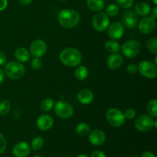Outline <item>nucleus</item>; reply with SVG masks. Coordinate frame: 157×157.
I'll return each instance as SVG.
<instances>
[{
  "label": "nucleus",
  "mask_w": 157,
  "mask_h": 157,
  "mask_svg": "<svg viewBox=\"0 0 157 157\" xmlns=\"http://www.w3.org/2000/svg\"><path fill=\"white\" fill-rule=\"evenodd\" d=\"M58 20L59 24L63 28L71 29L75 28L79 24L81 21V15L75 10L65 9L58 13Z\"/></svg>",
  "instance_id": "nucleus-1"
},
{
  "label": "nucleus",
  "mask_w": 157,
  "mask_h": 157,
  "mask_svg": "<svg viewBox=\"0 0 157 157\" xmlns=\"http://www.w3.org/2000/svg\"><path fill=\"white\" fill-rule=\"evenodd\" d=\"M61 63L69 67H78L82 61V55L78 49L75 48H66L60 54Z\"/></svg>",
  "instance_id": "nucleus-2"
},
{
  "label": "nucleus",
  "mask_w": 157,
  "mask_h": 157,
  "mask_svg": "<svg viewBox=\"0 0 157 157\" xmlns=\"http://www.w3.org/2000/svg\"><path fill=\"white\" fill-rule=\"evenodd\" d=\"M5 75L12 80L20 79L25 73V67L22 63L18 61H10L4 68Z\"/></svg>",
  "instance_id": "nucleus-3"
},
{
  "label": "nucleus",
  "mask_w": 157,
  "mask_h": 157,
  "mask_svg": "<svg viewBox=\"0 0 157 157\" xmlns=\"http://www.w3.org/2000/svg\"><path fill=\"white\" fill-rule=\"evenodd\" d=\"M106 120L111 126L114 127H121L125 123L126 118L124 113L117 108L108 109L106 113Z\"/></svg>",
  "instance_id": "nucleus-4"
},
{
  "label": "nucleus",
  "mask_w": 157,
  "mask_h": 157,
  "mask_svg": "<svg viewBox=\"0 0 157 157\" xmlns=\"http://www.w3.org/2000/svg\"><path fill=\"white\" fill-rule=\"evenodd\" d=\"M121 49L124 56L128 58H133L139 55L141 49V45L138 41L135 39H131L126 41L121 46Z\"/></svg>",
  "instance_id": "nucleus-5"
},
{
  "label": "nucleus",
  "mask_w": 157,
  "mask_h": 157,
  "mask_svg": "<svg viewBox=\"0 0 157 157\" xmlns=\"http://www.w3.org/2000/svg\"><path fill=\"white\" fill-rule=\"evenodd\" d=\"M92 25L94 29L98 32H104L107 30L110 25V18L105 12L101 11L94 15L92 18Z\"/></svg>",
  "instance_id": "nucleus-6"
},
{
  "label": "nucleus",
  "mask_w": 157,
  "mask_h": 157,
  "mask_svg": "<svg viewBox=\"0 0 157 157\" xmlns=\"http://www.w3.org/2000/svg\"><path fill=\"white\" fill-rule=\"evenodd\" d=\"M54 106H55V113L61 119H68L73 116V107L67 101H58Z\"/></svg>",
  "instance_id": "nucleus-7"
},
{
  "label": "nucleus",
  "mask_w": 157,
  "mask_h": 157,
  "mask_svg": "<svg viewBox=\"0 0 157 157\" xmlns=\"http://www.w3.org/2000/svg\"><path fill=\"white\" fill-rule=\"evenodd\" d=\"M135 127L140 132H149L153 128L154 119L149 114H141L135 121Z\"/></svg>",
  "instance_id": "nucleus-8"
},
{
  "label": "nucleus",
  "mask_w": 157,
  "mask_h": 157,
  "mask_svg": "<svg viewBox=\"0 0 157 157\" xmlns=\"http://www.w3.org/2000/svg\"><path fill=\"white\" fill-rule=\"evenodd\" d=\"M137 69L143 76L149 79L155 78L157 75L156 66L153 62L147 60L140 61L137 65Z\"/></svg>",
  "instance_id": "nucleus-9"
},
{
  "label": "nucleus",
  "mask_w": 157,
  "mask_h": 157,
  "mask_svg": "<svg viewBox=\"0 0 157 157\" xmlns=\"http://www.w3.org/2000/svg\"><path fill=\"white\" fill-rule=\"evenodd\" d=\"M47 52V44L42 39H36L32 42L29 48L31 55L34 58H40L44 56Z\"/></svg>",
  "instance_id": "nucleus-10"
},
{
  "label": "nucleus",
  "mask_w": 157,
  "mask_h": 157,
  "mask_svg": "<svg viewBox=\"0 0 157 157\" xmlns=\"http://www.w3.org/2000/svg\"><path fill=\"white\" fill-rule=\"evenodd\" d=\"M107 34L108 36L113 40L121 39L124 34V26L120 21H114L109 25Z\"/></svg>",
  "instance_id": "nucleus-11"
},
{
  "label": "nucleus",
  "mask_w": 157,
  "mask_h": 157,
  "mask_svg": "<svg viewBox=\"0 0 157 157\" xmlns=\"http://www.w3.org/2000/svg\"><path fill=\"white\" fill-rule=\"evenodd\" d=\"M138 28L140 32L143 34H150L155 30L156 26V20L151 17H144L138 22Z\"/></svg>",
  "instance_id": "nucleus-12"
},
{
  "label": "nucleus",
  "mask_w": 157,
  "mask_h": 157,
  "mask_svg": "<svg viewBox=\"0 0 157 157\" xmlns=\"http://www.w3.org/2000/svg\"><path fill=\"white\" fill-rule=\"evenodd\" d=\"M138 21H139L138 15L134 11L127 10L123 15V22H124L123 25L127 29H134L137 25Z\"/></svg>",
  "instance_id": "nucleus-13"
},
{
  "label": "nucleus",
  "mask_w": 157,
  "mask_h": 157,
  "mask_svg": "<svg viewBox=\"0 0 157 157\" xmlns=\"http://www.w3.org/2000/svg\"><path fill=\"white\" fill-rule=\"evenodd\" d=\"M30 153L31 147L24 141L15 144L12 149V153L15 157H27Z\"/></svg>",
  "instance_id": "nucleus-14"
},
{
  "label": "nucleus",
  "mask_w": 157,
  "mask_h": 157,
  "mask_svg": "<svg viewBox=\"0 0 157 157\" xmlns=\"http://www.w3.org/2000/svg\"><path fill=\"white\" fill-rule=\"evenodd\" d=\"M89 142L95 147H100L106 140V134L103 130H94L89 133Z\"/></svg>",
  "instance_id": "nucleus-15"
},
{
  "label": "nucleus",
  "mask_w": 157,
  "mask_h": 157,
  "mask_svg": "<svg viewBox=\"0 0 157 157\" xmlns=\"http://www.w3.org/2000/svg\"><path fill=\"white\" fill-rule=\"evenodd\" d=\"M36 125L41 131L48 130L53 127L54 119L52 116L48 114H42L37 119Z\"/></svg>",
  "instance_id": "nucleus-16"
},
{
  "label": "nucleus",
  "mask_w": 157,
  "mask_h": 157,
  "mask_svg": "<svg viewBox=\"0 0 157 157\" xmlns=\"http://www.w3.org/2000/svg\"><path fill=\"white\" fill-rule=\"evenodd\" d=\"M124 62V58L123 55L119 53L110 54L107 59V65L111 70L117 69L122 65Z\"/></svg>",
  "instance_id": "nucleus-17"
},
{
  "label": "nucleus",
  "mask_w": 157,
  "mask_h": 157,
  "mask_svg": "<svg viewBox=\"0 0 157 157\" xmlns=\"http://www.w3.org/2000/svg\"><path fill=\"white\" fill-rule=\"evenodd\" d=\"M94 93L90 89H82L78 93V100L81 104L84 105L91 104L92 101H94Z\"/></svg>",
  "instance_id": "nucleus-18"
},
{
  "label": "nucleus",
  "mask_w": 157,
  "mask_h": 157,
  "mask_svg": "<svg viewBox=\"0 0 157 157\" xmlns=\"http://www.w3.org/2000/svg\"><path fill=\"white\" fill-rule=\"evenodd\" d=\"M15 58L18 62H27L30 58V52L26 48L19 47L15 51Z\"/></svg>",
  "instance_id": "nucleus-19"
},
{
  "label": "nucleus",
  "mask_w": 157,
  "mask_h": 157,
  "mask_svg": "<svg viewBox=\"0 0 157 157\" xmlns=\"http://www.w3.org/2000/svg\"><path fill=\"white\" fill-rule=\"evenodd\" d=\"M150 10H151V8H150V6L148 3L144 2H138L135 6L134 12L137 14V15L147 16L150 12Z\"/></svg>",
  "instance_id": "nucleus-20"
},
{
  "label": "nucleus",
  "mask_w": 157,
  "mask_h": 157,
  "mask_svg": "<svg viewBox=\"0 0 157 157\" xmlns=\"http://www.w3.org/2000/svg\"><path fill=\"white\" fill-rule=\"evenodd\" d=\"M104 0H87V6L90 11L95 12H101L104 8Z\"/></svg>",
  "instance_id": "nucleus-21"
},
{
  "label": "nucleus",
  "mask_w": 157,
  "mask_h": 157,
  "mask_svg": "<svg viewBox=\"0 0 157 157\" xmlns=\"http://www.w3.org/2000/svg\"><path fill=\"white\" fill-rule=\"evenodd\" d=\"M121 44L117 41H116V40H109V41H106L105 44H104L105 50L110 54L118 53L119 51L121 50Z\"/></svg>",
  "instance_id": "nucleus-22"
},
{
  "label": "nucleus",
  "mask_w": 157,
  "mask_h": 157,
  "mask_svg": "<svg viewBox=\"0 0 157 157\" xmlns=\"http://www.w3.org/2000/svg\"><path fill=\"white\" fill-rule=\"evenodd\" d=\"M88 69L84 65H78L75 72V76L79 81H84L88 77Z\"/></svg>",
  "instance_id": "nucleus-23"
},
{
  "label": "nucleus",
  "mask_w": 157,
  "mask_h": 157,
  "mask_svg": "<svg viewBox=\"0 0 157 157\" xmlns=\"http://www.w3.org/2000/svg\"><path fill=\"white\" fill-rule=\"evenodd\" d=\"M55 105V101L52 98H45L40 103V110L42 112H49L52 110Z\"/></svg>",
  "instance_id": "nucleus-24"
},
{
  "label": "nucleus",
  "mask_w": 157,
  "mask_h": 157,
  "mask_svg": "<svg viewBox=\"0 0 157 157\" xmlns=\"http://www.w3.org/2000/svg\"><path fill=\"white\" fill-rule=\"evenodd\" d=\"M75 130L79 136H84L89 134L90 132V127L86 123H80L77 125Z\"/></svg>",
  "instance_id": "nucleus-25"
},
{
  "label": "nucleus",
  "mask_w": 157,
  "mask_h": 157,
  "mask_svg": "<svg viewBox=\"0 0 157 157\" xmlns=\"http://www.w3.org/2000/svg\"><path fill=\"white\" fill-rule=\"evenodd\" d=\"M147 112L152 117L156 118L157 117V101L156 99H152L147 104Z\"/></svg>",
  "instance_id": "nucleus-26"
},
{
  "label": "nucleus",
  "mask_w": 157,
  "mask_h": 157,
  "mask_svg": "<svg viewBox=\"0 0 157 157\" xmlns=\"http://www.w3.org/2000/svg\"><path fill=\"white\" fill-rule=\"evenodd\" d=\"M44 139L41 136H35L31 143V149L33 150H39L44 146Z\"/></svg>",
  "instance_id": "nucleus-27"
},
{
  "label": "nucleus",
  "mask_w": 157,
  "mask_h": 157,
  "mask_svg": "<svg viewBox=\"0 0 157 157\" xmlns=\"http://www.w3.org/2000/svg\"><path fill=\"white\" fill-rule=\"evenodd\" d=\"M11 103L8 100H3L0 102V116H6L10 112Z\"/></svg>",
  "instance_id": "nucleus-28"
},
{
  "label": "nucleus",
  "mask_w": 157,
  "mask_h": 157,
  "mask_svg": "<svg viewBox=\"0 0 157 157\" xmlns=\"http://www.w3.org/2000/svg\"><path fill=\"white\" fill-rule=\"evenodd\" d=\"M120 12V7L117 4L110 3L106 8L105 13L108 16H116Z\"/></svg>",
  "instance_id": "nucleus-29"
},
{
  "label": "nucleus",
  "mask_w": 157,
  "mask_h": 157,
  "mask_svg": "<svg viewBox=\"0 0 157 157\" xmlns=\"http://www.w3.org/2000/svg\"><path fill=\"white\" fill-rule=\"evenodd\" d=\"M147 48L148 49L149 52L150 53L153 54V55H156L157 54V39L156 38H151L147 41Z\"/></svg>",
  "instance_id": "nucleus-30"
},
{
  "label": "nucleus",
  "mask_w": 157,
  "mask_h": 157,
  "mask_svg": "<svg viewBox=\"0 0 157 157\" xmlns=\"http://www.w3.org/2000/svg\"><path fill=\"white\" fill-rule=\"evenodd\" d=\"M117 5L123 9H130L133 6L134 0H116Z\"/></svg>",
  "instance_id": "nucleus-31"
},
{
  "label": "nucleus",
  "mask_w": 157,
  "mask_h": 157,
  "mask_svg": "<svg viewBox=\"0 0 157 157\" xmlns=\"http://www.w3.org/2000/svg\"><path fill=\"white\" fill-rule=\"evenodd\" d=\"M43 62L40 58H34L31 62V67L33 70H39L42 67Z\"/></svg>",
  "instance_id": "nucleus-32"
},
{
  "label": "nucleus",
  "mask_w": 157,
  "mask_h": 157,
  "mask_svg": "<svg viewBox=\"0 0 157 157\" xmlns=\"http://www.w3.org/2000/svg\"><path fill=\"white\" fill-rule=\"evenodd\" d=\"M124 117H125L126 119L132 120V119H133L135 117H136V112L134 109L130 107V108H127V110H125V112L124 113Z\"/></svg>",
  "instance_id": "nucleus-33"
},
{
  "label": "nucleus",
  "mask_w": 157,
  "mask_h": 157,
  "mask_svg": "<svg viewBox=\"0 0 157 157\" xmlns=\"http://www.w3.org/2000/svg\"><path fill=\"white\" fill-rule=\"evenodd\" d=\"M6 147H7V142L6 138L0 133V154L4 153L5 150H6Z\"/></svg>",
  "instance_id": "nucleus-34"
},
{
  "label": "nucleus",
  "mask_w": 157,
  "mask_h": 157,
  "mask_svg": "<svg viewBox=\"0 0 157 157\" xmlns=\"http://www.w3.org/2000/svg\"><path fill=\"white\" fill-rule=\"evenodd\" d=\"M127 71L130 75H134L138 71L137 65L136 64H133V63L129 64L127 67Z\"/></svg>",
  "instance_id": "nucleus-35"
},
{
  "label": "nucleus",
  "mask_w": 157,
  "mask_h": 157,
  "mask_svg": "<svg viewBox=\"0 0 157 157\" xmlns=\"http://www.w3.org/2000/svg\"><path fill=\"white\" fill-rule=\"evenodd\" d=\"M90 157H107L104 152L101 150H95L90 155Z\"/></svg>",
  "instance_id": "nucleus-36"
},
{
  "label": "nucleus",
  "mask_w": 157,
  "mask_h": 157,
  "mask_svg": "<svg viewBox=\"0 0 157 157\" xmlns=\"http://www.w3.org/2000/svg\"><path fill=\"white\" fill-rule=\"evenodd\" d=\"M7 61V58H6V54L3 52L0 51V66L4 65Z\"/></svg>",
  "instance_id": "nucleus-37"
},
{
  "label": "nucleus",
  "mask_w": 157,
  "mask_h": 157,
  "mask_svg": "<svg viewBox=\"0 0 157 157\" xmlns=\"http://www.w3.org/2000/svg\"><path fill=\"white\" fill-rule=\"evenodd\" d=\"M8 6V1L7 0H0V12L4 10Z\"/></svg>",
  "instance_id": "nucleus-38"
},
{
  "label": "nucleus",
  "mask_w": 157,
  "mask_h": 157,
  "mask_svg": "<svg viewBox=\"0 0 157 157\" xmlns=\"http://www.w3.org/2000/svg\"><path fill=\"white\" fill-rule=\"evenodd\" d=\"M150 12H151V15H150V17H151L152 18H153V19L156 20L157 18V8L156 7L153 8L152 10H150Z\"/></svg>",
  "instance_id": "nucleus-39"
},
{
  "label": "nucleus",
  "mask_w": 157,
  "mask_h": 157,
  "mask_svg": "<svg viewBox=\"0 0 157 157\" xmlns=\"http://www.w3.org/2000/svg\"><path fill=\"white\" fill-rule=\"evenodd\" d=\"M17 1L19 4L22 5V6H29L32 3V0H17Z\"/></svg>",
  "instance_id": "nucleus-40"
},
{
  "label": "nucleus",
  "mask_w": 157,
  "mask_h": 157,
  "mask_svg": "<svg viewBox=\"0 0 157 157\" xmlns=\"http://www.w3.org/2000/svg\"><path fill=\"white\" fill-rule=\"evenodd\" d=\"M141 157H156V156L154 155V153H151L150 151H147L143 153Z\"/></svg>",
  "instance_id": "nucleus-41"
},
{
  "label": "nucleus",
  "mask_w": 157,
  "mask_h": 157,
  "mask_svg": "<svg viewBox=\"0 0 157 157\" xmlns=\"http://www.w3.org/2000/svg\"><path fill=\"white\" fill-rule=\"evenodd\" d=\"M4 79H5L4 71H3L2 68H0V84L3 82Z\"/></svg>",
  "instance_id": "nucleus-42"
},
{
  "label": "nucleus",
  "mask_w": 157,
  "mask_h": 157,
  "mask_svg": "<svg viewBox=\"0 0 157 157\" xmlns=\"http://www.w3.org/2000/svg\"><path fill=\"white\" fill-rule=\"evenodd\" d=\"M153 127H154L155 129L157 128V120L156 119H154V125H153Z\"/></svg>",
  "instance_id": "nucleus-43"
},
{
  "label": "nucleus",
  "mask_w": 157,
  "mask_h": 157,
  "mask_svg": "<svg viewBox=\"0 0 157 157\" xmlns=\"http://www.w3.org/2000/svg\"><path fill=\"white\" fill-rule=\"evenodd\" d=\"M77 157H89V156L86 154H80V155H78Z\"/></svg>",
  "instance_id": "nucleus-44"
},
{
  "label": "nucleus",
  "mask_w": 157,
  "mask_h": 157,
  "mask_svg": "<svg viewBox=\"0 0 157 157\" xmlns=\"http://www.w3.org/2000/svg\"><path fill=\"white\" fill-rule=\"evenodd\" d=\"M154 61H155V63H154V64L155 65H157V57L156 56L155 57V58H154Z\"/></svg>",
  "instance_id": "nucleus-45"
},
{
  "label": "nucleus",
  "mask_w": 157,
  "mask_h": 157,
  "mask_svg": "<svg viewBox=\"0 0 157 157\" xmlns=\"http://www.w3.org/2000/svg\"><path fill=\"white\" fill-rule=\"evenodd\" d=\"M153 4L155 5V6H156V5H157V0H153Z\"/></svg>",
  "instance_id": "nucleus-46"
},
{
  "label": "nucleus",
  "mask_w": 157,
  "mask_h": 157,
  "mask_svg": "<svg viewBox=\"0 0 157 157\" xmlns=\"http://www.w3.org/2000/svg\"><path fill=\"white\" fill-rule=\"evenodd\" d=\"M33 157H42V156H39V155H35V156H34Z\"/></svg>",
  "instance_id": "nucleus-47"
},
{
  "label": "nucleus",
  "mask_w": 157,
  "mask_h": 157,
  "mask_svg": "<svg viewBox=\"0 0 157 157\" xmlns=\"http://www.w3.org/2000/svg\"><path fill=\"white\" fill-rule=\"evenodd\" d=\"M59 1H62L63 2V1H66V0H59Z\"/></svg>",
  "instance_id": "nucleus-48"
}]
</instances>
